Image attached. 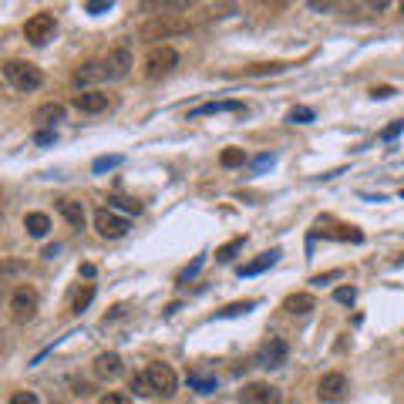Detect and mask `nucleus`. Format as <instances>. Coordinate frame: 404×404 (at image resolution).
<instances>
[{
	"label": "nucleus",
	"instance_id": "f704fd0d",
	"mask_svg": "<svg viewBox=\"0 0 404 404\" xmlns=\"http://www.w3.org/2000/svg\"><path fill=\"white\" fill-rule=\"evenodd\" d=\"M401 132H404V118H401V122H394V125L384 128V132H381V139H384V142H394L398 135H401Z\"/></svg>",
	"mask_w": 404,
	"mask_h": 404
},
{
	"label": "nucleus",
	"instance_id": "412c9836",
	"mask_svg": "<svg viewBox=\"0 0 404 404\" xmlns=\"http://www.w3.org/2000/svg\"><path fill=\"white\" fill-rule=\"evenodd\" d=\"M290 64H283V61H266V64H250V68H243V75H253V78H260V75H283Z\"/></svg>",
	"mask_w": 404,
	"mask_h": 404
},
{
	"label": "nucleus",
	"instance_id": "a19ab883",
	"mask_svg": "<svg viewBox=\"0 0 404 404\" xmlns=\"http://www.w3.org/2000/svg\"><path fill=\"white\" fill-rule=\"evenodd\" d=\"M75 394H78V398H88V394H91V384H75Z\"/></svg>",
	"mask_w": 404,
	"mask_h": 404
},
{
	"label": "nucleus",
	"instance_id": "393cba45",
	"mask_svg": "<svg viewBox=\"0 0 404 404\" xmlns=\"http://www.w3.org/2000/svg\"><path fill=\"white\" fill-rule=\"evenodd\" d=\"M287 122H290V125H310V122H314V108H307V105H297V108H290Z\"/></svg>",
	"mask_w": 404,
	"mask_h": 404
},
{
	"label": "nucleus",
	"instance_id": "a878e982",
	"mask_svg": "<svg viewBox=\"0 0 404 404\" xmlns=\"http://www.w3.org/2000/svg\"><path fill=\"white\" fill-rule=\"evenodd\" d=\"M189 388H196L199 394H209V391H216V378H209V374H196V371H192Z\"/></svg>",
	"mask_w": 404,
	"mask_h": 404
},
{
	"label": "nucleus",
	"instance_id": "7c9ffc66",
	"mask_svg": "<svg viewBox=\"0 0 404 404\" xmlns=\"http://www.w3.org/2000/svg\"><path fill=\"white\" fill-rule=\"evenodd\" d=\"M7 404H41V398H38V391H14L7 398Z\"/></svg>",
	"mask_w": 404,
	"mask_h": 404
},
{
	"label": "nucleus",
	"instance_id": "a211bd4d",
	"mask_svg": "<svg viewBox=\"0 0 404 404\" xmlns=\"http://www.w3.org/2000/svg\"><path fill=\"white\" fill-rule=\"evenodd\" d=\"M314 307H317V300L310 297V293H290V297L283 300V310L293 314V317H307Z\"/></svg>",
	"mask_w": 404,
	"mask_h": 404
},
{
	"label": "nucleus",
	"instance_id": "9d476101",
	"mask_svg": "<svg viewBox=\"0 0 404 404\" xmlns=\"http://www.w3.org/2000/svg\"><path fill=\"white\" fill-rule=\"evenodd\" d=\"M344 394H347V378H344L341 371H327V374H320V381H317V398L320 401H341Z\"/></svg>",
	"mask_w": 404,
	"mask_h": 404
},
{
	"label": "nucleus",
	"instance_id": "473e14b6",
	"mask_svg": "<svg viewBox=\"0 0 404 404\" xmlns=\"http://www.w3.org/2000/svg\"><path fill=\"white\" fill-rule=\"evenodd\" d=\"M334 300L347 303V307H351V303L357 300V290H354V287H337V290H334Z\"/></svg>",
	"mask_w": 404,
	"mask_h": 404
},
{
	"label": "nucleus",
	"instance_id": "6ab92c4d",
	"mask_svg": "<svg viewBox=\"0 0 404 404\" xmlns=\"http://www.w3.org/2000/svg\"><path fill=\"white\" fill-rule=\"evenodd\" d=\"M223 112H243V101H206L199 108H192L189 118H202V115H223Z\"/></svg>",
	"mask_w": 404,
	"mask_h": 404
},
{
	"label": "nucleus",
	"instance_id": "0eeeda50",
	"mask_svg": "<svg viewBox=\"0 0 404 404\" xmlns=\"http://www.w3.org/2000/svg\"><path fill=\"white\" fill-rule=\"evenodd\" d=\"M54 31H58V21H54V14L41 11V14H34V17H27L24 38L31 41V44H48V41L54 38Z\"/></svg>",
	"mask_w": 404,
	"mask_h": 404
},
{
	"label": "nucleus",
	"instance_id": "72a5a7b5",
	"mask_svg": "<svg viewBox=\"0 0 404 404\" xmlns=\"http://www.w3.org/2000/svg\"><path fill=\"white\" fill-rule=\"evenodd\" d=\"M202 263H206V253H199V256H196V260H192V263L182 270V277H179V280H192V277H196V273L202 270Z\"/></svg>",
	"mask_w": 404,
	"mask_h": 404
},
{
	"label": "nucleus",
	"instance_id": "bb28decb",
	"mask_svg": "<svg viewBox=\"0 0 404 404\" xmlns=\"http://www.w3.org/2000/svg\"><path fill=\"white\" fill-rule=\"evenodd\" d=\"M219 162H223V169H236V165L246 162V152H243V149H223Z\"/></svg>",
	"mask_w": 404,
	"mask_h": 404
},
{
	"label": "nucleus",
	"instance_id": "9b49d317",
	"mask_svg": "<svg viewBox=\"0 0 404 404\" xmlns=\"http://www.w3.org/2000/svg\"><path fill=\"white\" fill-rule=\"evenodd\" d=\"M240 394H243V404H283L280 388L263 384V381H253V384H246Z\"/></svg>",
	"mask_w": 404,
	"mask_h": 404
},
{
	"label": "nucleus",
	"instance_id": "e433bc0d",
	"mask_svg": "<svg viewBox=\"0 0 404 404\" xmlns=\"http://www.w3.org/2000/svg\"><path fill=\"white\" fill-rule=\"evenodd\" d=\"M394 95H398V91L391 88V85H374V88H371V98H394Z\"/></svg>",
	"mask_w": 404,
	"mask_h": 404
},
{
	"label": "nucleus",
	"instance_id": "1a4fd4ad",
	"mask_svg": "<svg viewBox=\"0 0 404 404\" xmlns=\"http://www.w3.org/2000/svg\"><path fill=\"white\" fill-rule=\"evenodd\" d=\"M95 229H98V236H105V240H122L128 233V219L125 216H115L112 209H98L95 213Z\"/></svg>",
	"mask_w": 404,
	"mask_h": 404
},
{
	"label": "nucleus",
	"instance_id": "f03ea898",
	"mask_svg": "<svg viewBox=\"0 0 404 404\" xmlns=\"http://www.w3.org/2000/svg\"><path fill=\"white\" fill-rule=\"evenodd\" d=\"M4 78L17 91H38L44 85V71L31 61H4Z\"/></svg>",
	"mask_w": 404,
	"mask_h": 404
},
{
	"label": "nucleus",
	"instance_id": "7ed1b4c3",
	"mask_svg": "<svg viewBox=\"0 0 404 404\" xmlns=\"http://www.w3.org/2000/svg\"><path fill=\"white\" fill-rule=\"evenodd\" d=\"M176 64H179V51L169 48V44H159V48H152L149 54H145V78H149V81H159V78H165Z\"/></svg>",
	"mask_w": 404,
	"mask_h": 404
},
{
	"label": "nucleus",
	"instance_id": "79ce46f5",
	"mask_svg": "<svg viewBox=\"0 0 404 404\" xmlns=\"http://www.w3.org/2000/svg\"><path fill=\"white\" fill-rule=\"evenodd\" d=\"M401 14H404V4H401Z\"/></svg>",
	"mask_w": 404,
	"mask_h": 404
},
{
	"label": "nucleus",
	"instance_id": "f3484780",
	"mask_svg": "<svg viewBox=\"0 0 404 404\" xmlns=\"http://www.w3.org/2000/svg\"><path fill=\"white\" fill-rule=\"evenodd\" d=\"M283 256L280 250H270V253H260L253 263L240 266V277H256V273H263V270H270V266H277V260Z\"/></svg>",
	"mask_w": 404,
	"mask_h": 404
},
{
	"label": "nucleus",
	"instance_id": "c756f323",
	"mask_svg": "<svg viewBox=\"0 0 404 404\" xmlns=\"http://www.w3.org/2000/svg\"><path fill=\"white\" fill-rule=\"evenodd\" d=\"M122 162H125L122 155H101V159H95V162H91V169H95V172H108V169H118Z\"/></svg>",
	"mask_w": 404,
	"mask_h": 404
},
{
	"label": "nucleus",
	"instance_id": "c85d7f7f",
	"mask_svg": "<svg viewBox=\"0 0 404 404\" xmlns=\"http://www.w3.org/2000/svg\"><path fill=\"white\" fill-rule=\"evenodd\" d=\"M253 307H256V300H243V303H229V307H223L216 317H240V314H250Z\"/></svg>",
	"mask_w": 404,
	"mask_h": 404
},
{
	"label": "nucleus",
	"instance_id": "ea45409f",
	"mask_svg": "<svg viewBox=\"0 0 404 404\" xmlns=\"http://www.w3.org/2000/svg\"><path fill=\"white\" fill-rule=\"evenodd\" d=\"M337 277H341V270H330V273H324V277H314L310 283H317V287H320V283H327V280H337Z\"/></svg>",
	"mask_w": 404,
	"mask_h": 404
},
{
	"label": "nucleus",
	"instance_id": "2f4dec72",
	"mask_svg": "<svg viewBox=\"0 0 404 404\" xmlns=\"http://www.w3.org/2000/svg\"><path fill=\"white\" fill-rule=\"evenodd\" d=\"M98 404H135L128 394H122V391H108V394H101L98 398Z\"/></svg>",
	"mask_w": 404,
	"mask_h": 404
},
{
	"label": "nucleus",
	"instance_id": "6e6552de",
	"mask_svg": "<svg viewBox=\"0 0 404 404\" xmlns=\"http://www.w3.org/2000/svg\"><path fill=\"white\" fill-rule=\"evenodd\" d=\"M101 64H105V75H108V81H122V78H128V71H132V51L128 48H112L105 58H101Z\"/></svg>",
	"mask_w": 404,
	"mask_h": 404
},
{
	"label": "nucleus",
	"instance_id": "58836bf2",
	"mask_svg": "<svg viewBox=\"0 0 404 404\" xmlns=\"http://www.w3.org/2000/svg\"><path fill=\"white\" fill-rule=\"evenodd\" d=\"M266 165H273V155H260V159L253 162V169H256V172H263Z\"/></svg>",
	"mask_w": 404,
	"mask_h": 404
},
{
	"label": "nucleus",
	"instance_id": "39448f33",
	"mask_svg": "<svg viewBox=\"0 0 404 404\" xmlns=\"http://www.w3.org/2000/svg\"><path fill=\"white\" fill-rule=\"evenodd\" d=\"M287 357H290V347H287V341H280V337H266L263 347L256 351V357H253V364L256 367H283L287 364Z\"/></svg>",
	"mask_w": 404,
	"mask_h": 404
},
{
	"label": "nucleus",
	"instance_id": "37998d69",
	"mask_svg": "<svg viewBox=\"0 0 404 404\" xmlns=\"http://www.w3.org/2000/svg\"><path fill=\"white\" fill-rule=\"evenodd\" d=\"M401 199H404V189H401Z\"/></svg>",
	"mask_w": 404,
	"mask_h": 404
},
{
	"label": "nucleus",
	"instance_id": "ddd939ff",
	"mask_svg": "<svg viewBox=\"0 0 404 404\" xmlns=\"http://www.w3.org/2000/svg\"><path fill=\"white\" fill-rule=\"evenodd\" d=\"M105 78H108V75H105V64H101V61H85L75 71V88L78 91H95V85L105 81Z\"/></svg>",
	"mask_w": 404,
	"mask_h": 404
},
{
	"label": "nucleus",
	"instance_id": "c9c22d12",
	"mask_svg": "<svg viewBox=\"0 0 404 404\" xmlns=\"http://www.w3.org/2000/svg\"><path fill=\"white\" fill-rule=\"evenodd\" d=\"M85 11L88 14H108L112 11V0H91V4H85Z\"/></svg>",
	"mask_w": 404,
	"mask_h": 404
},
{
	"label": "nucleus",
	"instance_id": "dca6fc26",
	"mask_svg": "<svg viewBox=\"0 0 404 404\" xmlns=\"http://www.w3.org/2000/svg\"><path fill=\"white\" fill-rule=\"evenodd\" d=\"M34 122L44 128H54L58 122H64V105H58V101H48V105H41V108H34Z\"/></svg>",
	"mask_w": 404,
	"mask_h": 404
},
{
	"label": "nucleus",
	"instance_id": "2eb2a0df",
	"mask_svg": "<svg viewBox=\"0 0 404 404\" xmlns=\"http://www.w3.org/2000/svg\"><path fill=\"white\" fill-rule=\"evenodd\" d=\"M58 213L64 216V223L71 229H85V206L75 199H58Z\"/></svg>",
	"mask_w": 404,
	"mask_h": 404
},
{
	"label": "nucleus",
	"instance_id": "4c0bfd02",
	"mask_svg": "<svg viewBox=\"0 0 404 404\" xmlns=\"http://www.w3.org/2000/svg\"><path fill=\"white\" fill-rule=\"evenodd\" d=\"M54 142H58V135H54L51 128H44V132H38V135H34V145H54Z\"/></svg>",
	"mask_w": 404,
	"mask_h": 404
},
{
	"label": "nucleus",
	"instance_id": "423d86ee",
	"mask_svg": "<svg viewBox=\"0 0 404 404\" xmlns=\"http://www.w3.org/2000/svg\"><path fill=\"white\" fill-rule=\"evenodd\" d=\"M145 374H149L152 381V388H155V398H172L179 388V378H176V371L169 364H162V361H155V364L145 367Z\"/></svg>",
	"mask_w": 404,
	"mask_h": 404
},
{
	"label": "nucleus",
	"instance_id": "20e7f679",
	"mask_svg": "<svg viewBox=\"0 0 404 404\" xmlns=\"http://www.w3.org/2000/svg\"><path fill=\"white\" fill-rule=\"evenodd\" d=\"M38 307H41V297H38V290H34L31 283H24V287H17V290L11 293V317L17 320V324L34 320Z\"/></svg>",
	"mask_w": 404,
	"mask_h": 404
},
{
	"label": "nucleus",
	"instance_id": "4468645a",
	"mask_svg": "<svg viewBox=\"0 0 404 404\" xmlns=\"http://www.w3.org/2000/svg\"><path fill=\"white\" fill-rule=\"evenodd\" d=\"M91 371H95V378L98 381H115L125 367H122V357L115 351H108V354H98L95 357V364H91Z\"/></svg>",
	"mask_w": 404,
	"mask_h": 404
},
{
	"label": "nucleus",
	"instance_id": "cd10ccee",
	"mask_svg": "<svg viewBox=\"0 0 404 404\" xmlns=\"http://www.w3.org/2000/svg\"><path fill=\"white\" fill-rule=\"evenodd\" d=\"M95 300V287H85V290H78L75 293V300H71V310H75V314H81V310H85V307H88V303Z\"/></svg>",
	"mask_w": 404,
	"mask_h": 404
},
{
	"label": "nucleus",
	"instance_id": "aec40b11",
	"mask_svg": "<svg viewBox=\"0 0 404 404\" xmlns=\"http://www.w3.org/2000/svg\"><path fill=\"white\" fill-rule=\"evenodd\" d=\"M24 229H27V236H34V240H44L51 233V219L44 213H27L24 216Z\"/></svg>",
	"mask_w": 404,
	"mask_h": 404
},
{
	"label": "nucleus",
	"instance_id": "f257e3e1",
	"mask_svg": "<svg viewBox=\"0 0 404 404\" xmlns=\"http://www.w3.org/2000/svg\"><path fill=\"white\" fill-rule=\"evenodd\" d=\"M192 27L189 21H179V17H172V14H159V17H152V21H145L139 31L142 41H169V38H179V34H189Z\"/></svg>",
	"mask_w": 404,
	"mask_h": 404
},
{
	"label": "nucleus",
	"instance_id": "4be33fe9",
	"mask_svg": "<svg viewBox=\"0 0 404 404\" xmlns=\"http://www.w3.org/2000/svg\"><path fill=\"white\" fill-rule=\"evenodd\" d=\"M128 391H135L139 398H155V388H152V381H149V374H145V371L128 378Z\"/></svg>",
	"mask_w": 404,
	"mask_h": 404
},
{
	"label": "nucleus",
	"instance_id": "b1692460",
	"mask_svg": "<svg viewBox=\"0 0 404 404\" xmlns=\"http://www.w3.org/2000/svg\"><path fill=\"white\" fill-rule=\"evenodd\" d=\"M243 243H246V236H236V240H229L226 246H219V250H216V260H219V263H229V260H233V256L243 250Z\"/></svg>",
	"mask_w": 404,
	"mask_h": 404
},
{
	"label": "nucleus",
	"instance_id": "f8f14e48",
	"mask_svg": "<svg viewBox=\"0 0 404 404\" xmlns=\"http://www.w3.org/2000/svg\"><path fill=\"white\" fill-rule=\"evenodd\" d=\"M71 105H75L78 112H85V115H98V112H105L108 105H112V98L105 95V91H78L75 98H71Z\"/></svg>",
	"mask_w": 404,
	"mask_h": 404
},
{
	"label": "nucleus",
	"instance_id": "5701e85b",
	"mask_svg": "<svg viewBox=\"0 0 404 404\" xmlns=\"http://www.w3.org/2000/svg\"><path fill=\"white\" fill-rule=\"evenodd\" d=\"M108 209H122V213H128V216H139L142 213V202L139 199H125V196H112L108 199Z\"/></svg>",
	"mask_w": 404,
	"mask_h": 404
}]
</instances>
